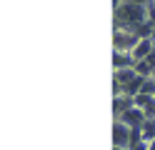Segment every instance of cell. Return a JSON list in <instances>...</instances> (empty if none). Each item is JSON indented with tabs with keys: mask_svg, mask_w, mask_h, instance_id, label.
<instances>
[{
	"mask_svg": "<svg viewBox=\"0 0 155 150\" xmlns=\"http://www.w3.org/2000/svg\"><path fill=\"white\" fill-rule=\"evenodd\" d=\"M145 20H148V8L138 5L135 0H128L125 5L115 8L113 23H115V30H135L140 23H145Z\"/></svg>",
	"mask_w": 155,
	"mask_h": 150,
	"instance_id": "obj_1",
	"label": "cell"
},
{
	"mask_svg": "<svg viewBox=\"0 0 155 150\" xmlns=\"http://www.w3.org/2000/svg\"><path fill=\"white\" fill-rule=\"evenodd\" d=\"M138 43H140V38L135 35L133 30H113V50H120V53H133Z\"/></svg>",
	"mask_w": 155,
	"mask_h": 150,
	"instance_id": "obj_2",
	"label": "cell"
},
{
	"mask_svg": "<svg viewBox=\"0 0 155 150\" xmlns=\"http://www.w3.org/2000/svg\"><path fill=\"white\" fill-rule=\"evenodd\" d=\"M113 148H130V128L120 120L113 123Z\"/></svg>",
	"mask_w": 155,
	"mask_h": 150,
	"instance_id": "obj_3",
	"label": "cell"
},
{
	"mask_svg": "<svg viewBox=\"0 0 155 150\" xmlns=\"http://www.w3.org/2000/svg\"><path fill=\"white\" fill-rule=\"evenodd\" d=\"M145 120H148V115H145V110L138 108V105H133L130 110H125V113L120 115V123H125L128 128H143Z\"/></svg>",
	"mask_w": 155,
	"mask_h": 150,
	"instance_id": "obj_4",
	"label": "cell"
},
{
	"mask_svg": "<svg viewBox=\"0 0 155 150\" xmlns=\"http://www.w3.org/2000/svg\"><path fill=\"white\" fill-rule=\"evenodd\" d=\"M133 105H135V98L128 95V93H125V95H118V98H113V118H115V120H120V115L125 113V110H130Z\"/></svg>",
	"mask_w": 155,
	"mask_h": 150,
	"instance_id": "obj_5",
	"label": "cell"
},
{
	"mask_svg": "<svg viewBox=\"0 0 155 150\" xmlns=\"http://www.w3.org/2000/svg\"><path fill=\"white\" fill-rule=\"evenodd\" d=\"M128 68H135L133 53H120V50H113V70H128Z\"/></svg>",
	"mask_w": 155,
	"mask_h": 150,
	"instance_id": "obj_6",
	"label": "cell"
},
{
	"mask_svg": "<svg viewBox=\"0 0 155 150\" xmlns=\"http://www.w3.org/2000/svg\"><path fill=\"white\" fill-rule=\"evenodd\" d=\"M135 105L145 110L148 120H155V95H135Z\"/></svg>",
	"mask_w": 155,
	"mask_h": 150,
	"instance_id": "obj_7",
	"label": "cell"
},
{
	"mask_svg": "<svg viewBox=\"0 0 155 150\" xmlns=\"http://www.w3.org/2000/svg\"><path fill=\"white\" fill-rule=\"evenodd\" d=\"M155 50V40L153 38H148V40H140L138 45H135V50H133V58H135V63H138V60H145L148 58L150 53Z\"/></svg>",
	"mask_w": 155,
	"mask_h": 150,
	"instance_id": "obj_8",
	"label": "cell"
},
{
	"mask_svg": "<svg viewBox=\"0 0 155 150\" xmlns=\"http://www.w3.org/2000/svg\"><path fill=\"white\" fill-rule=\"evenodd\" d=\"M135 78H138V73H135V68H128V70H115V73H113V80H118V83H123V85L133 83Z\"/></svg>",
	"mask_w": 155,
	"mask_h": 150,
	"instance_id": "obj_9",
	"label": "cell"
},
{
	"mask_svg": "<svg viewBox=\"0 0 155 150\" xmlns=\"http://www.w3.org/2000/svg\"><path fill=\"white\" fill-rule=\"evenodd\" d=\"M135 73H138L140 78H153V75H155V70L150 68L148 60H138V63H135Z\"/></svg>",
	"mask_w": 155,
	"mask_h": 150,
	"instance_id": "obj_10",
	"label": "cell"
},
{
	"mask_svg": "<svg viewBox=\"0 0 155 150\" xmlns=\"http://www.w3.org/2000/svg\"><path fill=\"white\" fill-rule=\"evenodd\" d=\"M143 140H145V143H153V140H155V120H145V125H143Z\"/></svg>",
	"mask_w": 155,
	"mask_h": 150,
	"instance_id": "obj_11",
	"label": "cell"
},
{
	"mask_svg": "<svg viewBox=\"0 0 155 150\" xmlns=\"http://www.w3.org/2000/svg\"><path fill=\"white\" fill-rule=\"evenodd\" d=\"M140 93H143V95H155V80H153V78H148V80L143 83V90H140Z\"/></svg>",
	"mask_w": 155,
	"mask_h": 150,
	"instance_id": "obj_12",
	"label": "cell"
},
{
	"mask_svg": "<svg viewBox=\"0 0 155 150\" xmlns=\"http://www.w3.org/2000/svg\"><path fill=\"white\" fill-rule=\"evenodd\" d=\"M138 5H143V8H150V5H155V0H135Z\"/></svg>",
	"mask_w": 155,
	"mask_h": 150,
	"instance_id": "obj_13",
	"label": "cell"
},
{
	"mask_svg": "<svg viewBox=\"0 0 155 150\" xmlns=\"http://www.w3.org/2000/svg\"><path fill=\"white\" fill-rule=\"evenodd\" d=\"M125 3H128V0H113V10L120 8V5H125Z\"/></svg>",
	"mask_w": 155,
	"mask_h": 150,
	"instance_id": "obj_14",
	"label": "cell"
},
{
	"mask_svg": "<svg viewBox=\"0 0 155 150\" xmlns=\"http://www.w3.org/2000/svg\"><path fill=\"white\" fill-rule=\"evenodd\" d=\"M148 150H155V140H153V143H148Z\"/></svg>",
	"mask_w": 155,
	"mask_h": 150,
	"instance_id": "obj_15",
	"label": "cell"
},
{
	"mask_svg": "<svg viewBox=\"0 0 155 150\" xmlns=\"http://www.w3.org/2000/svg\"><path fill=\"white\" fill-rule=\"evenodd\" d=\"M113 150H125V148H113Z\"/></svg>",
	"mask_w": 155,
	"mask_h": 150,
	"instance_id": "obj_16",
	"label": "cell"
},
{
	"mask_svg": "<svg viewBox=\"0 0 155 150\" xmlns=\"http://www.w3.org/2000/svg\"><path fill=\"white\" fill-rule=\"evenodd\" d=\"M153 40H155V33H153Z\"/></svg>",
	"mask_w": 155,
	"mask_h": 150,
	"instance_id": "obj_17",
	"label": "cell"
}]
</instances>
